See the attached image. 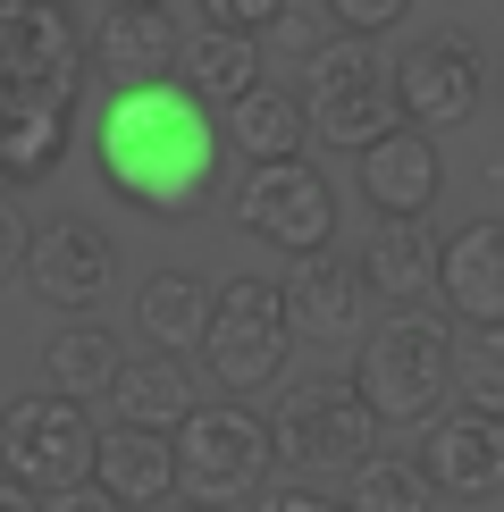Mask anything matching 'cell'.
<instances>
[{"instance_id":"obj_14","label":"cell","mask_w":504,"mask_h":512,"mask_svg":"<svg viewBox=\"0 0 504 512\" xmlns=\"http://www.w3.org/2000/svg\"><path fill=\"white\" fill-rule=\"evenodd\" d=\"M370 277L362 261H336V252H320V261H294L286 269V311H294V336H311V345H362L370 336Z\"/></svg>"},{"instance_id":"obj_10","label":"cell","mask_w":504,"mask_h":512,"mask_svg":"<svg viewBox=\"0 0 504 512\" xmlns=\"http://www.w3.org/2000/svg\"><path fill=\"white\" fill-rule=\"evenodd\" d=\"M17 286L34 294L42 311H68L84 319L93 303H110V286H118V244L101 236L93 219H42L34 236H26V269H17Z\"/></svg>"},{"instance_id":"obj_27","label":"cell","mask_w":504,"mask_h":512,"mask_svg":"<svg viewBox=\"0 0 504 512\" xmlns=\"http://www.w3.org/2000/svg\"><path fill=\"white\" fill-rule=\"evenodd\" d=\"M328 9V26L336 34H353V42H378L395 26V17H412V0H320Z\"/></svg>"},{"instance_id":"obj_21","label":"cell","mask_w":504,"mask_h":512,"mask_svg":"<svg viewBox=\"0 0 504 512\" xmlns=\"http://www.w3.org/2000/svg\"><path fill=\"white\" fill-rule=\"evenodd\" d=\"M210 303H219V294H210L194 269H152V277L135 286V328L152 336V353H185V345L202 353Z\"/></svg>"},{"instance_id":"obj_31","label":"cell","mask_w":504,"mask_h":512,"mask_svg":"<svg viewBox=\"0 0 504 512\" xmlns=\"http://www.w3.org/2000/svg\"><path fill=\"white\" fill-rule=\"evenodd\" d=\"M0 512H51V496H34V487H17L9 471H0Z\"/></svg>"},{"instance_id":"obj_20","label":"cell","mask_w":504,"mask_h":512,"mask_svg":"<svg viewBox=\"0 0 504 512\" xmlns=\"http://www.w3.org/2000/svg\"><path fill=\"white\" fill-rule=\"evenodd\" d=\"M110 403H118L126 429H160V437H177L185 420L202 412V403H194V378H185V361H177V353H135V361L118 370Z\"/></svg>"},{"instance_id":"obj_26","label":"cell","mask_w":504,"mask_h":512,"mask_svg":"<svg viewBox=\"0 0 504 512\" xmlns=\"http://www.w3.org/2000/svg\"><path fill=\"white\" fill-rule=\"evenodd\" d=\"M194 9H202L210 34H244V42H261V34H278L286 17H294V0H194Z\"/></svg>"},{"instance_id":"obj_5","label":"cell","mask_w":504,"mask_h":512,"mask_svg":"<svg viewBox=\"0 0 504 512\" xmlns=\"http://www.w3.org/2000/svg\"><path fill=\"white\" fill-rule=\"evenodd\" d=\"M294 311H286V277H261V269H236L210 303V336H202V370L219 378L227 395H261L286 378L294 361Z\"/></svg>"},{"instance_id":"obj_3","label":"cell","mask_w":504,"mask_h":512,"mask_svg":"<svg viewBox=\"0 0 504 512\" xmlns=\"http://www.w3.org/2000/svg\"><path fill=\"white\" fill-rule=\"evenodd\" d=\"M345 378L362 387L378 429H429V420H446V403H454V319H437L429 303L387 311L362 336Z\"/></svg>"},{"instance_id":"obj_28","label":"cell","mask_w":504,"mask_h":512,"mask_svg":"<svg viewBox=\"0 0 504 512\" xmlns=\"http://www.w3.org/2000/svg\"><path fill=\"white\" fill-rule=\"evenodd\" d=\"M252 512H353V504H345V496H328V487H294V479H286V487H269Z\"/></svg>"},{"instance_id":"obj_18","label":"cell","mask_w":504,"mask_h":512,"mask_svg":"<svg viewBox=\"0 0 504 512\" xmlns=\"http://www.w3.org/2000/svg\"><path fill=\"white\" fill-rule=\"evenodd\" d=\"M219 126H227V143L244 152V168H278V160H303V143H311V101L294 93V84H261V93H244Z\"/></svg>"},{"instance_id":"obj_22","label":"cell","mask_w":504,"mask_h":512,"mask_svg":"<svg viewBox=\"0 0 504 512\" xmlns=\"http://www.w3.org/2000/svg\"><path fill=\"white\" fill-rule=\"evenodd\" d=\"M437 244L446 236H429V227H387L378 219V236L362 244V277H370V294H387L395 311H420L437 294Z\"/></svg>"},{"instance_id":"obj_4","label":"cell","mask_w":504,"mask_h":512,"mask_svg":"<svg viewBox=\"0 0 504 512\" xmlns=\"http://www.w3.org/2000/svg\"><path fill=\"white\" fill-rule=\"evenodd\" d=\"M269 437H278V471L294 487H328L336 471H362V462L378 454V412L362 403V387L353 378H294L286 403H278V420H269Z\"/></svg>"},{"instance_id":"obj_12","label":"cell","mask_w":504,"mask_h":512,"mask_svg":"<svg viewBox=\"0 0 504 512\" xmlns=\"http://www.w3.org/2000/svg\"><path fill=\"white\" fill-rule=\"evenodd\" d=\"M420 471H429L437 496H454V504H479V496H504V420L488 412H446V420H429L420 429Z\"/></svg>"},{"instance_id":"obj_24","label":"cell","mask_w":504,"mask_h":512,"mask_svg":"<svg viewBox=\"0 0 504 512\" xmlns=\"http://www.w3.org/2000/svg\"><path fill=\"white\" fill-rule=\"evenodd\" d=\"M345 504H353V512H437V487H429V471L404 462V454H370L362 471H353Z\"/></svg>"},{"instance_id":"obj_7","label":"cell","mask_w":504,"mask_h":512,"mask_svg":"<svg viewBox=\"0 0 504 512\" xmlns=\"http://www.w3.org/2000/svg\"><path fill=\"white\" fill-rule=\"evenodd\" d=\"M303 101H311V135H320L328 152H353V160L404 126V101H395L387 59H378L370 42H353V34H328V42H320Z\"/></svg>"},{"instance_id":"obj_23","label":"cell","mask_w":504,"mask_h":512,"mask_svg":"<svg viewBox=\"0 0 504 512\" xmlns=\"http://www.w3.org/2000/svg\"><path fill=\"white\" fill-rule=\"evenodd\" d=\"M185 84L210 101V110H236L244 93H261V42L244 34H194V51H185Z\"/></svg>"},{"instance_id":"obj_1","label":"cell","mask_w":504,"mask_h":512,"mask_svg":"<svg viewBox=\"0 0 504 512\" xmlns=\"http://www.w3.org/2000/svg\"><path fill=\"white\" fill-rule=\"evenodd\" d=\"M93 93V34L68 0H0V194L42 185Z\"/></svg>"},{"instance_id":"obj_6","label":"cell","mask_w":504,"mask_h":512,"mask_svg":"<svg viewBox=\"0 0 504 512\" xmlns=\"http://www.w3.org/2000/svg\"><path fill=\"white\" fill-rule=\"evenodd\" d=\"M269 479H278V437H269L261 412L244 403H202L194 420L177 429V496L202 504V512H227V504H261Z\"/></svg>"},{"instance_id":"obj_16","label":"cell","mask_w":504,"mask_h":512,"mask_svg":"<svg viewBox=\"0 0 504 512\" xmlns=\"http://www.w3.org/2000/svg\"><path fill=\"white\" fill-rule=\"evenodd\" d=\"M437 185H446V160H437V143L420 135V126H395L387 143H370V152H362V202H370L387 227L429 219Z\"/></svg>"},{"instance_id":"obj_32","label":"cell","mask_w":504,"mask_h":512,"mask_svg":"<svg viewBox=\"0 0 504 512\" xmlns=\"http://www.w3.org/2000/svg\"><path fill=\"white\" fill-rule=\"evenodd\" d=\"M110 9H168V0H110Z\"/></svg>"},{"instance_id":"obj_2","label":"cell","mask_w":504,"mask_h":512,"mask_svg":"<svg viewBox=\"0 0 504 512\" xmlns=\"http://www.w3.org/2000/svg\"><path fill=\"white\" fill-rule=\"evenodd\" d=\"M93 168L118 202L152 210V219H185L219 194L227 168V126L219 110L194 93L185 76L168 84H135V93H110L93 118Z\"/></svg>"},{"instance_id":"obj_11","label":"cell","mask_w":504,"mask_h":512,"mask_svg":"<svg viewBox=\"0 0 504 512\" xmlns=\"http://www.w3.org/2000/svg\"><path fill=\"white\" fill-rule=\"evenodd\" d=\"M479 93H488V59L462 34H429L395 59V101H404V126H420V135L429 126H462L479 110Z\"/></svg>"},{"instance_id":"obj_30","label":"cell","mask_w":504,"mask_h":512,"mask_svg":"<svg viewBox=\"0 0 504 512\" xmlns=\"http://www.w3.org/2000/svg\"><path fill=\"white\" fill-rule=\"evenodd\" d=\"M51 512H126V504H118V496H101V487L84 479V487H68V496H51Z\"/></svg>"},{"instance_id":"obj_13","label":"cell","mask_w":504,"mask_h":512,"mask_svg":"<svg viewBox=\"0 0 504 512\" xmlns=\"http://www.w3.org/2000/svg\"><path fill=\"white\" fill-rule=\"evenodd\" d=\"M177 68H185L177 9H101V26H93V76H110V93L168 84Z\"/></svg>"},{"instance_id":"obj_33","label":"cell","mask_w":504,"mask_h":512,"mask_svg":"<svg viewBox=\"0 0 504 512\" xmlns=\"http://www.w3.org/2000/svg\"><path fill=\"white\" fill-rule=\"evenodd\" d=\"M160 512H202V504H185V496H177V504H160Z\"/></svg>"},{"instance_id":"obj_19","label":"cell","mask_w":504,"mask_h":512,"mask_svg":"<svg viewBox=\"0 0 504 512\" xmlns=\"http://www.w3.org/2000/svg\"><path fill=\"white\" fill-rule=\"evenodd\" d=\"M118 370H126L118 328H101V319H59V328L42 336V378H51V395H68V403L110 395Z\"/></svg>"},{"instance_id":"obj_8","label":"cell","mask_w":504,"mask_h":512,"mask_svg":"<svg viewBox=\"0 0 504 512\" xmlns=\"http://www.w3.org/2000/svg\"><path fill=\"white\" fill-rule=\"evenodd\" d=\"M93 454H101V429L84 420V403L34 387V395H9L0 412V471L34 496H68V487L93 479Z\"/></svg>"},{"instance_id":"obj_17","label":"cell","mask_w":504,"mask_h":512,"mask_svg":"<svg viewBox=\"0 0 504 512\" xmlns=\"http://www.w3.org/2000/svg\"><path fill=\"white\" fill-rule=\"evenodd\" d=\"M93 487L118 496L126 512H160L177 504V437L160 429H101V454H93Z\"/></svg>"},{"instance_id":"obj_15","label":"cell","mask_w":504,"mask_h":512,"mask_svg":"<svg viewBox=\"0 0 504 512\" xmlns=\"http://www.w3.org/2000/svg\"><path fill=\"white\" fill-rule=\"evenodd\" d=\"M437 294L462 328H504V219H462L437 244Z\"/></svg>"},{"instance_id":"obj_29","label":"cell","mask_w":504,"mask_h":512,"mask_svg":"<svg viewBox=\"0 0 504 512\" xmlns=\"http://www.w3.org/2000/svg\"><path fill=\"white\" fill-rule=\"evenodd\" d=\"M26 269V227H17V210H9V194H0V286Z\"/></svg>"},{"instance_id":"obj_25","label":"cell","mask_w":504,"mask_h":512,"mask_svg":"<svg viewBox=\"0 0 504 512\" xmlns=\"http://www.w3.org/2000/svg\"><path fill=\"white\" fill-rule=\"evenodd\" d=\"M454 395L471 412L504 420V328H462L454 336Z\"/></svg>"},{"instance_id":"obj_9","label":"cell","mask_w":504,"mask_h":512,"mask_svg":"<svg viewBox=\"0 0 504 512\" xmlns=\"http://www.w3.org/2000/svg\"><path fill=\"white\" fill-rule=\"evenodd\" d=\"M236 227L261 236L286 261H320L336 252V185L311 160H278V168H244L236 177Z\"/></svg>"}]
</instances>
